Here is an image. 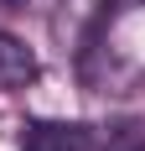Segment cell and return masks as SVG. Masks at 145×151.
<instances>
[{
  "mask_svg": "<svg viewBox=\"0 0 145 151\" xmlns=\"http://www.w3.org/2000/svg\"><path fill=\"white\" fill-rule=\"evenodd\" d=\"M36 78H42V63H36V52H31L21 37L0 31V89H5V94H21V89H31Z\"/></svg>",
  "mask_w": 145,
  "mask_h": 151,
  "instance_id": "obj_1",
  "label": "cell"
},
{
  "mask_svg": "<svg viewBox=\"0 0 145 151\" xmlns=\"http://www.w3.org/2000/svg\"><path fill=\"white\" fill-rule=\"evenodd\" d=\"M26 151H93L83 125H52V120H31L26 125Z\"/></svg>",
  "mask_w": 145,
  "mask_h": 151,
  "instance_id": "obj_2",
  "label": "cell"
},
{
  "mask_svg": "<svg viewBox=\"0 0 145 151\" xmlns=\"http://www.w3.org/2000/svg\"><path fill=\"white\" fill-rule=\"evenodd\" d=\"M57 5L72 16V42H93V31L109 11V0H57Z\"/></svg>",
  "mask_w": 145,
  "mask_h": 151,
  "instance_id": "obj_3",
  "label": "cell"
},
{
  "mask_svg": "<svg viewBox=\"0 0 145 151\" xmlns=\"http://www.w3.org/2000/svg\"><path fill=\"white\" fill-rule=\"evenodd\" d=\"M135 151H145V141H140V146H135Z\"/></svg>",
  "mask_w": 145,
  "mask_h": 151,
  "instance_id": "obj_4",
  "label": "cell"
}]
</instances>
